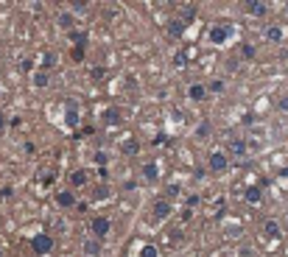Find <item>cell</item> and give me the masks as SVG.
Instances as JSON below:
<instances>
[{"label": "cell", "mask_w": 288, "mask_h": 257, "mask_svg": "<svg viewBox=\"0 0 288 257\" xmlns=\"http://www.w3.org/2000/svg\"><path fill=\"white\" fill-rule=\"evenodd\" d=\"M53 246H56V240H53L48 232H36L34 238H31V252H34V255H39V257H42V255H51Z\"/></svg>", "instance_id": "cell-1"}, {"label": "cell", "mask_w": 288, "mask_h": 257, "mask_svg": "<svg viewBox=\"0 0 288 257\" xmlns=\"http://www.w3.org/2000/svg\"><path fill=\"white\" fill-rule=\"evenodd\" d=\"M229 36H232V26H210L207 28V42L216 45V48L227 45Z\"/></svg>", "instance_id": "cell-2"}, {"label": "cell", "mask_w": 288, "mask_h": 257, "mask_svg": "<svg viewBox=\"0 0 288 257\" xmlns=\"http://www.w3.org/2000/svg\"><path fill=\"white\" fill-rule=\"evenodd\" d=\"M207 168L213 173H224V171H229V157L221 151V148H216V151H210V157H207Z\"/></svg>", "instance_id": "cell-3"}, {"label": "cell", "mask_w": 288, "mask_h": 257, "mask_svg": "<svg viewBox=\"0 0 288 257\" xmlns=\"http://www.w3.org/2000/svg\"><path fill=\"white\" fill-rule=\"evenodd\" d=\"M90 229H93V238L101 240L109 235V229H112V224H109V218H104V215H96L93 221H90Z\"/></svg>", "instance_id": "cell-4"}, {"label": "cell", "mask_w": 288, "mask_h": 257, "mask_svg": "<svg viewBox=\"0 0 288 257\" xmlns=\"http://www.w3.org/2000/svg\"><path fill=\"white\" fill-rule=\"evenodd\" d=\"M79 123H81L79 106H76V101H67V106H64V126H67V128H76Z\"/></svg>", "instance_id": "cell-5"}, {"label": "cell", "mask_w": 288, "mask_h": 257, "mask_svg": "<svg viewBox=\"0 0 288 257\" xmlns=\"http://www.w3.org/2000/svg\"><path fill=\"white\" fill-rule=\"evenodd\" d=\"M171 213H174V204H171L168 198H160L157 204H154V218H157V221H165Z\"/></svg>", "instance_id": "cell-6"}, {"label": "cell", "mask_w": 288, "mask_h": 257, "mask_svg": "<svg viewBox=\"0 0 288 257\" xmlns=\"http://www.w3.org/2000/svg\"><path fill=\"white\" fill-rule=\"evenodd\" d=\"M246 11H249L252 17H266L271 11V6L269 3H260V0H249V3H246Z\"/></svg>", "instance_id": "cell-7"}, {"label": "cell", "mask_w": 288, "mask_h": 257, "mask_svg": "<svg viewBox=\"0 0 288 257\" xmlns=\"http://www.w3.org/2000/svg\"><path fill=\"white\" fill-rule=\"evenodd\" d=\"M165 28H168V36H171V39H182V36H185V28H188V26H185L179 17H174V20H168Z\"/></svg>", "instance_id": "cell-8"}, {"label": "cell", "mask_w": 288, "mask_h": 257, "mask_svg": "<svg viewBox=\"0 0 288 257\" xmlns=\"http://www.w3.org/2000/svg\"><path fill=\"white\" fill-rule=\"evenodd\" d=\"M263 235H266V238H283V226H280L277 221H274V218H266V221H263Z\"/></svg>", "instance_id": "cell-9"}, {"label": "cell", "mask_w": 288, "mask_h": 257, "mask_svg": "<svg viewBox=\"0 0 288 257\" xmlns=\"http://www.w3.org/2000/svg\"><path fill=\"white\" fill-rule=\"evenodd\" d=\"M56 204H59L62 210H70V207L76 204V193H73V190H59V193H56Z\"/></svg>", "instance_id": "cell-10"}, {"label": "cell", "mask_w": 288, "mask_h": 257, "mask_svg": "<svg viewBox=\"0 0 288 257\" xmlns=\"http://www.w3.org/2000/svg\"><path fill=\"white\" fill-rule=\"evenodd\" d=\"M140 173H143V179L146 182H157L160 179V165L157 162H146L143 168H140Z\"/></svg>", "instance_id": "cell-11"}, {"label": "cell", "mask_w": 288, "mask_h": 257, "mask_svg": "<svg viewBox=\"0 0 288 257\" xmlns=\"http://www.w3.org/2000/svg\"><path fill=\"white\" fill-rule=\"evenodd\" d=\"M263 36H266V42H274V45H280L286 36H283V28L280 26H269L266 31H263Z\"/></svg>", "instance_id": "cell-12"}, {"label": "cell", "mask_w": 288, "mask_h": 257, "mask_svg": "<svg viewBox=\"0 0 288 257\" xmlns=\"http://www.w3.org/2000/svg\"><path fill=\"white\" fill-rule=\"evenodd\" d=\"M121 120H123L121 109H115V106H109V109L104 112V126H121Z\"/></svg>", "instance_id": "cell-13"}, {"label": "cell", "mask_w": 288, "mask_h": 257, "mask_svg": "<svg viewBox=\"0 0 288 257\" xmlns=\"http://www.w3.org/2000/svg\"><path fill=\"white\" fill-rule=\"evenodd\" d=\"M188 98H191V101H204V98H207V87L204 84H191L188 87Z\"/></svg>", "instance_id": "cell-14"}, {"label": "cell", "mask_w": 288, "mask_h": 257, "mask_svg": "<svg viewBox=\"0 0 288 257\" xmlns=\"http://www.w3.org/2000/svg\"><path fill=\"white\" fill-rule=\"evenodd\" d=\"M87 182H90L87 171H73L70 173V185H73V188H84Z\"/></svg>", "instance_id": "cell-15"}, {"label": "cell", "mask_w": 288, "mask_h": 257, "mask_svg": "<svg viewBox=\"0 0 288 257\" xmlns=\"http://www.w3.org/2000/svg\"><path fill=\"white\" fill-rule=\"evenodd\" d=\"M210 131H213V123L210 120H201L199 126H196V140H207Z\"/></svg>", "instance_id": "cell-16"}, {"label": "cell", "mask_w": 288, "mask_h": 257, "mask_svg": "<svg viewBox=\"0 0 288 257\" xmlns=\"http://www.w3.org/2000/svg\"><path fill=\"white\" fill-rule=\"evenodd\" d=\"M244 198L249 201V204H260V188H246V193H244Z\"/></svg>", "instance_id": "cell-17"}, {"label": "cell", "mask_w": 288, "mask_h": 257, "mask_svg": "<svg viewBox=\"0 0 288 257\" xmlns=\"http://www.w3.org/2000/svg\"><path fill=\"white\" fill-rule=\"evenodd\" d=\"M193 17H196V6H193V3H188V6H182V14H179V20H182L185 26H188V23H191Z\"/></svg>", "instance_id": "cell-18"}, {"label": "cell", "mask_w": 288, "mask_h": 257, "mask_svg": "<svg viewBox=\"0 0 288 257\" xmlns=\"http://www.w3.org/2000/svg\"><path fill=\"white\" fill-rule=\"evenodd\" d=\"M70 42L76 45V48H84L87 45V34L84 31H70Z\"/></svg>", "instance_id": "cell-19"}, {"label": "cell", "mask_w": 288, "mask_h": 257, "mask_svg": "<svg viewBox=\"0 0 288 257\" xmlns=\"http://www.w3.org/2000/svg\"><path fill=\"white\" fill-rule=\"evenodd\" d=\"M255 56H257V51H255V45H249V42H244V45H241V59L252 62Z\"/></svg>", "instance_id": "cell-20"}, {"label": "cell", "mask_w": 288, "mask_h": 257, "mask_svg": "<svg viewBox=\"0 0 288 257\" xmlns=\"http://www.w3.org/2000/svg\"><path fill=\"white\" fill-rule=\"evenodd\" d=\"M140 257H160V249L154 243H143L140 246Z\"/></svg>", "instance_id": "cell-21"}, {"label": "cell", "mask_w": 288, "mask_h": 257, "mask_svg": "<svg viewBox=\"0 0 288 257\" xmlns=\"http://www.w3.org/2000/svg\"><path fill=\"white\" fill-rule=\"evenodd\" d=\"M84 252H87V255H98V252H101V243H98L96 238H87L84 240Z\"/></svg>", "instance_id": "cell-22"}, {"label": "cell", "mask_w": 288, "mask_h": 257, "mask_svg": "<svg viewBox=\"0 0 288 257\" xmlns=\"http://www.w3.org/2000/svg\"><path fill=\"white\" fill-rule=\"evenodd\" d=\"M34 87H39V90L48 87V70H36L34 73Z\"/></svg>", "instance_id": "cell-23"}, {"label": "cell", "mask_w": 288, "mask_h": 257, "mask_svg": "<svg viewBox=\"0 0 288 257\" xmlns=\"http://www.w3.org/2000/svg\"><path fill=\"white\" fill-rule=\"evenodd\" d=\"M207 90H210V93H224V90H227V84H224V78H213Z\"/></svg>", "instance_id": "cell-24"}, {"label": "cell", "mask_w": 288, "mask_h": 257, "mask_svg": "<svg viewBox=\"0 0 288 257\" xmlns=\"http://www.w3.org/2000/svg\"><path fill=\"white\" fill-rule=\"evenodd\" d=\"M244 154H246V143H244V140H235V143H232V157L241 160Z\"/></svg>", "instance_id": "cell-25"}, {"label": "cell", "mask_w": 288, "mask_h": 257, "mask_svg": "<svg viewBox=\"0 0 288 257\" xmlns=\"http://www.w3.org/2000/svg\"><path fill=\"white\" fill-rule=\"evenodd\" d=\"M179 193H182V188H179V185H168V188H165V198H168V201H171V198H176Z\"/></svg>", "instance_id": "cell-26"}, {"label": "cell", "mask_w": 288, "mask_h": 257, "mask_svg": "<svg viewBox=\"0 0 288 257\" xmlns=\"http://www.w3.org/2000/svg\"><path fill=\"white\" fill-rule=\"evenodd\" d=\"M93 198H96V201H104V198H109V188H104V185H101V188H96Z\"/></svg>", "instance_id": "cell-27"}, {"label": "cell", "mask_w": 288, "mask_h": 257, "mask_svg": "<svg viewBox=\"0 0 288 257\" xmlns=\"http://www.w3.org/2000/svg\"><path fill=\"white\" fill-rule=\"evenodd\" d=\"M174 64H176V67L188 64V51H179V53H176V56H174Z\"/></svg>", "instance_id": "cell-28"}, {"label": "cell", "mask_w": 288, "mask_h": 257, "mask_svg": "<svg viewBox=\"0 0 288 257\" xmlns=\"http://www.w3.org/2000/svg\"><path fill=\"white\" fill-rule=\"evenodd\" d=\"M53 64H56V56H53V53H45V56H42V70L53 67Z\"/></svg>", "instance_id": "cell-29"}, {"label": "cell", "mask_w": 288, "mask_h": 257, "mask_svg": "<svg viewBox=\"0 0 288 257\" xmlns=\"http://www.w3.org/2000/svg\"><path fill=\"white\" fill-rule=\"evenodd\" d=\"M70 56H73V62H84V48H73Z\"/></svg>", "instance_id": "cell-30"}, {"label": "cell", "mask_w": 288, "mask_h": 257, "mask_svg": "<svg viewBox=\"0 0 288 257\" xmlns=\"http://www.w3.org/2000/svg\"><path fill=\"white\" fill-rule=\"evenodd\" d=\"M59 26L70 28V26H73V17H70V14H59ZM70 31H73V28H70Z\"/></svg>", "instance_id": "cell-31"}, {"label": "cell", "mask_w": 288, "mask_h": 257, "mask_svg": "<svg viewBox=\"0 0 288 257\" xmlns=\"http://www.w3.org/2000/svg\"><path fill=\"white\" fill-rule=\"evenodd\" d=\"M0 196H3V198H11V196H14V188H11V185H6V188L0 190Z\"/></svg>", "instance_id": "cell-32"}, {"label": "cell", "mask_w": 288, "mask_h": 257, "mask_svg": "<svg viewBox=\"0 0 288 257\" xmlns=\"http://www.w3.org/2000/svg\"><path fill=\"white\" fill-rule=\"evenodd\" d=\"M96 162L101 165V168H106V154H104V151H98V154H96Z\"/></svg>", "instance_id": "cell-33"}, {"label": "cell", "mask_w": 288, "mask_h": 257, "mask_svg": "<svg viewBox=\"0 0 288 257\" xmlns=\"http://www.w3.org/2000/svg\"><path fill=\"white\" fill-rule=\"evenodd\" d=\"M90 9V3H73V11H79V14H81V11H87Z\"/></svg>", "instance_id": "cell-34"}, {"label": "cell", "mask_w": 288, "mask_h": 257, "mask_svg": "<svg viewBox=\"0 0 288 257\" xmlns=\"http://www.w3.org/2000/svg\"><path fill=\"white\" fill-rule=\"evenodd\" d=\"M23 148H26V154H36V146H34V143H26Z\"/></svg>", "instance_id": "cell-35"}, {"label": "cell", "mask_w": 288, "mask_h": 257, "mask_svg": "<svg viewBox=\"0 0 288 257\" xmlns=\"http://www.w3.org/2000/svg\"><path fill=\"white\" fill-rule=\"evenodd\" d=\"M123 151H126V154H134V151H137V146H134V143H126V148H123Z\"/></svg>", "instance_id": "cell-36"}, {"label": "cell", "mask_w": 288, "mask_h": 257, "mask_svg": "<svg viewBox=\"0 0 288 257\" xmlns=\"http://www.w3.org/2000/svg\"><path fill=\"white\" fill-rule=\"evenodd\" d=\"M182 218H185V221H191V218H193V210H191V207H185V213H182Z\"/></svg>", "instance_id": "cell-37"}, {"label": "cell", "mask_w": 288, "mask_h": 257, "mask_svg": "<svg viewBox=\"0 0 288 257\" xmlns=\"http://www.w3.org/2000/svg\"><path fill=\"white\" fill-rule=\"evenodd\" d=\"M104 76V67H93V78H101Z\"/></svg>", "instance_id": "cell-38"}, {"label": "cell", "mask_w": 288, "mask_h": 257, "mask_svg": "<svg viewBox=\"0 0 288 257\" xmlns=\"http://www.w3.org/2000/svg\"><path fill=\"white\" fill-rule=\"evenodd\" d=\"M196 204H199V196H191V198H188V207H191V210H193Z\"/></svg>", "instance_id": "cell-39"}, {"label": "cell", "mask_w": 288, "mask_h": 257, "mask_svg": "<svg viewBox=\"0 0 288 257\" xmlns=\"http://www.w3.org/2000/svg\"><path fill=\"white\" fill-rule=\"evenodd\" d=\"M0 128H6V115L0 112Z\"/></svg>", "instance_id": "cell-40"}, {"label": "cell", "mask_w": 288, "mask_h": 257, "mask_svg": "<svg viewBox=\"0 0 288 257\" xmlns=\"http://www.w3.org/2000/svg\"><path fill=\"white\" fill-rule=\"evenodd\" d=\"M0 257H6V249H3V246H0Z\"/></svg>", "instance_id": "cell-41"}, {"label": "cell", "mask_w": 288, "mask_h": 257, "mask_svg": "<svg viewBox=\"0 0 288 257\" xmlns=\"http://www.w3.org/2000/svg\"><path fill=\"white\" fill-rule=\"evenodd\" d=\"M283 176H288V168H286V171H283Z\"/></svg>", "instance_id": "cell-42"}, {"label": "cell", "mask_w": 288, "mask_h": 257, "mask_svg": "<svg viewBox=\"0 0 288 257\" xmlns=\"http://www.w3.org/2000/svg\"><path fill=\"white\" fill-rule=\"evenodd\" d=\"M286 11H288V3H286Z\"/></svg>", "instance_id": "cell-43"}]
</instances>
